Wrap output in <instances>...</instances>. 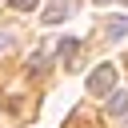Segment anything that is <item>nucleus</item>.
Instances as JSON below:
<instances>
[{"mask_svg": "<svg viewBox=\"0 0 128 128\" xmlns=\"http://www.w3.org/2000/svg\"><path fill=\"white\" fill-rule=\"evenodd\" d=\"M116 88V64H100L92 76H88V92L92 96H108Z\"/></svg>", "mask_w": 128, "mask_h": 128, "instance_id": "nucleus-1", "label": "nucleus"}, {"mask_svg": "<svg viewBox=\"0 0 128 128\" xmlns=\"http://www.w3.org/2000/svg\"><path fill=\"white\" fill-rule=\"evenodd\" d=\"M108 96H112V100H108V112H112V116H124V112H128V92H108Z\"/></svg>", "mask_w": 128, "mask_h": 128, "instance_id": "nucleus-2", "label": "nucleus"}, {"mask_svg": "<svg viewBox=\"0 0 128 128\" xmlns=\"http://www.w3.org/2000/svg\"><path fill=\"white\" fill-rule=\"evenodd\" d=\"M120 4H124V8H128V0H120Z\"/></svg>", "mask_w": 128, "mask_h": 128, "instance_id": "nucleus-7", "label": "nucleus"}, {"mask_svg": "<svg viewBox=\"0 0 128 128\" xmlns=\"http://www.w3.org/2000/svg\"><path fill=\"white\" fill-rule=\"evenodd\" d=\"M96 4H108V0H96Z\"/></svg>", "mask_w": 128, "mask_h": 128, "instance_id": "nucleus-8", "label": "nucleus"}, {"mask_svg": "<svg viewBox=\"0 0 128 128\" xmlns=\"http://www.w3.org/2000/svg\"><path fill=\"white\" fill-rule=\"evenodd\" d=\"M72 56H76V40H60V60L68 64Z\"/></svg>", "mask_w": 128, "mask_h": 128, "instance_id": "nucleus-4", "label": "nucleus"}, {"mask_svg": "<svg viewBox=\"0 0 128 128\" xmlns=\"http://www.w3.org/2000/svg\"><path fill=\"white\" fill-rule=\"evenodd\" d=\"M0 48H12V36L8 32H0Z\"/></svg>", "mask_w": 128, "mask_h": 128, "instance_id": "nucleus-6", "label": "nucleus"}, {"mask_svg": "<svg viewBox=\"0 0 128 128\" xmlns=\"http://www.w3.org/2000/svg\"><path fill=\"white\" fill-rule=\"evenodd\" d=\"M32 4H36V0H12V8H20V12H28Z\"/></svg>", "mask_w": 128, "mask_h": 128, "instance_id": "nucleus-5", "label": "nucleus"}, {"mask_svg": "<svg viewBox=\"0 0 128 128\" xmlns=\"http://www.w3.org/2000/svg\"><path fill=\"white\" fill-rule=\"evenodd\" d=\"M104 32H108V36H128V16H112V20H104Z\"/></svg>", "mask_w": 128, "mask_h": 128, "instance_id": "nucleus-3", "label": "nucleus"}]
</instances>
